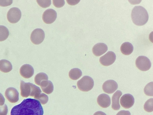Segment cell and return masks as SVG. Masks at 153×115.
<instances>
[{"instance_id":"cell-23","label":"cell","mask_w":153,"mask_h":115,"mask_svg":"<svg viewBox=\"0 0 153 115\" xmlns=\"http://www.w3.org/2000/svg\"><path fill=\"white\" fill-rule=\"evenodd\" d=\"M31 90L30 96L33 97L35 99L41 93L42 91L40 88L33 84L31 83Z\"/></svg>"},{"instance_id":"cell-12","label":"cell","mask_w":153,"mask_h":115,"mask_svg":"<svg viewBox=\"0 0 153 115\" xmlns=\"http://www.w3.org/2000/svg\"><path fill=\"white\" fill-rule=\"evenodd\" d=\"M34 70L33 67L29 64H25L22 65L20 69V75L23 78H28L33 75Z\"/></svg>"},{"instance_id":"cell-6","label":"cell","mask_w":153,"mask_h":115,"mask_svg":"<svg viewBox=\"0 0 153 115\" xmlns=\"http://www.w3.org/2000/svg\"><path fill=\"white\" fill-rule=\"evenodd\" d=\"M21 17V12L20 10L16 7L10 8L7 14L8 20L12 23H17L19 21Z\"/></svg>"},{"instance_id":"cell-27","label":"cell","mask_w":153,"mask_h":115,"mask_svg":"<svg viewBox=\"0 0 153 115\" xmlns=\"http://www.w3.org/2000/svg\"><path fill=\"white\" fill-rule=\"evenodd\" d=\"M39 5L43 8H46L49 7L51 4V0H36Z\"/></svg>"},{"instance_id":"cell-21","label":"cell","mask_w":153,"mask_h":115,"mask_svg":"<svg viewBox=\"0 0 153 115\" xmlns=\"http://www.w3.org/2000/svg\"><path fill=\"white\" fill-rule=\"evenodd\" d=\"M48 76L43 72H40L37 74L34 78V81L37 85L40 86L41 83L44 80H48Z\"/></svg>"},{"instance_id":"cell-3","label":"cell","mask_w":153,"mask_h":115,"mask_svg":"<svg viewBox=\"0 0 153 115\" xmlns=\"http://www.w3.org/2000/svg\"><path fill=\"white\" fill-rule=\"evenodd\" d=\"M77 85L80 90L87 92L93 88L94 86V81L90 77L85 76L77 81Z\"/></svg>"},{"instance_id":"cell-2","label":"cell","mask_w":153,"mask_h":115,"mask_svg":"<svg viewBox=\"0 0 153 115\" xmlns=\"http://www.w3.org/2000/svg\"><path fill=\"white\" fill-rule=\"evenodd\" d=\"M131 17L133 23L138 26L146 24L149 19V15L146 10L141 6L134 7L132 10Z\"/></svg>"},{"instance_id":"cell-20","label":"cell","mask_w":153,"mask_h":115,"mask_svg":"<svg viewBox=\"0 0 153 115\" xmlns=\"http://www.w3.org/2000/svg\"><path fill=\"white\" fill-rule=\"evenodd\" d=\"M82 73L80 69L77 68L71 69L69 72L70 78L73 80H76L82 75Z\"/></svg>"},{"instance_id":"cell-26","label":"cell","mask_w":153,"mask_h":115,"mask_svg":"<svg viewBox=\"0 0 153 115\" xmlns=\"http://www.w3.org/2000/svg\"><path fill=\"white\" fill-rule=\"evenodd\" d=\"M42 105L46 104L48 102V96L44 93H41L36 98Z\"/></svg>"},{"instance_id":"cell-25","label":"cell","mask_w":153,"mask_h":115,"mask_svg":"<svg viewBox=\"0 0 153 115\" xmlns=\"http://www.w3.org/2000/svg\"><path fill=\"white\" fill-rule=\"evenodd\" d=\"M153 82H149L145 86L144 91L146 95L149 96H153Z\"/></svg>"},{"instance_id":"cell-22","label":"cell","mask_w":153,"mask_h":115,"mask_svg":"<svg viewBox=\"0 0 153 115\" xmlns=\"http://www.w3.org/2000/svg\"><path fill=\"white\" fill-rule=\"evenodd\" d=\"M9 34V31L7 28L3 25H0V41L6 40Z\"/></svg>"},{"instance_id":"cell-19","label":"cell","mask_w":153,"mask_h":115,"mask_svg":"<svg viewBox=\"0 0 153 115\" xmlns=\"http://www.w3.org/2000/svg\"><path fill=\"white\" fill-rule=\"evenodd\" d=\"M12 69V66L9 61L4 59L0 60V71L7 73L11 71Z\"/></svg>"},{"instance_id":"cell-4","label":"cell","mask_w":153,"mask_h":115,"mask_svg":"<svg viewBox=\"0 0 153 115\" xmlns=\"http://www.w3.org/2000/svg\"><path fill=\"white\" fill-rule=\"evenodd\" d=\"M135 64L137 67L142 71L149 70L151 66V63L149 59L146 57L139 56L136 59Z\"/></svg>"},{"instance_id":"cell-28","label":"cell","mask_w":153,"mask_h":115,"mask_svg":"<svg viewBox=\"0 0 153 115\" xmlns=\"http://www.w3.org/2000/svg\"><path fill=\"white\" fill-rule=\"evenodd\" d=\"M53 5L56 7L60 8L63 6L65 4L64 0H53Z\"/></svg>"},{"instance_id":"cell-29","label":"cell","mask_w":153,"mask_h":115,"mask_svg":"<svg viewBox=\"0 0 153 115\" xmlns=\"http://www.w3.org/2000/svg\"><path fill=\"white\" fill-rule=\"evenodd\" d=\"M8 112V108L6 104L0 105V115H7Z\"/></svg>"},{"instance_id":"cell-33","label":"cell","mask_w":153,"mask_h":115,"mask_svg":"<svg viewBox=\"0 0 153 115\" xmlns=\"http://www.w3.org/2000/svg\"><path fill=\"white\" fill-rule=\"evenodd\" d=\"M5 102V99L1 93H0V105H3Z\"/></svg>"},{"instance_id":"cell-1","label":"cell","mask_w":153,"mask_h":115,"mask_svg":"<svg viewBox=\"0 0 153 115\" xmlns=\"http://www.w3.org/2000/svg\"><path fill=\"white\" fill-rule=\"evenodd\" d=\"M43 109L38 100L32 98L24 99L11 109L10 115H43Z\"/></svg>"},{"instance_id":"cell-8","label":"cell","mask_w":153,"mask_h":115,"mask_svg":"<svg viewBox=\"0 0 153 115\" xmlns=\"http://www.w3.org/2000/svg\"><path fill=\"white\" fill-rule=\"evenodd\" d=\"M57 16V13L54 10L49 9L45 10L43 13L42 19L45 23L50 24L56 20Z\"/></svg>"},{"instance_id":"cell-32","label":"cell","mask_w":153,"mask_h":115,"mask_svg":"<svg viewBox=\"0 0 153 115\" xmlns=\"http://www.w3.org/2000/svg\"><path fill=\"white\" fill-rule=\"evenodd\" d=\"M68 3L70 5H75L78 3L80 0H67Z\"/></svg>"},{"instance_id":"cell-10","label":"cell","mask_w":153,"mask_h":115,"mask_svg":"<svg viewBox=\"0 0 153 115\" xmlns=\"http://www.w3.org/2000/svg\"><path fill=\"white\" fill-rule=\"evenodd\" d=\"M118 88V84L114 80H109L105 81L102 86V89L105 93L111 94L115 92Z\"/></svg>"},{"instance_id":"cell-13","label":"cell","mask_w":153,"mask_h":115,"mask_svg":"<svg viewBox=\"0 0 153 115\" xmlns=\"http://www.w3.org/2000/svg\"><path fill=\"white\" fill-rule=\"evenodd\" d=\"M108 49V47L105 44L98 43L94 45L93 47L92 51L95 55L100 56L105 53Z\"/></svg>"},{"instance_id":"cell-15","label":"cell","mask_w":153,"mask_h":115,"mask_svg":"<svg viewBox=\"0 0 153 115\" xmlns=\"http://www.w3.org/2000/svg\"><path fill=\"white\" fill-rule=\"evenodd\" d=\"M31 83H25L21 81L20 84L21 95L23 97H27L30 96L31 90Z\"/></svg>"},{"instance_id":"cell-11","label":"cell","mask_w":153,"mask_h":115,"mask_svg":"<svg viewBox=\"0 0 153 115\" xmlns=\"http://www.w3.org/2000/svg\"><path fill=\"white\" fill-rule=\"evenodd\" d=\"M121 105L125 109L131 107L134 102V98L133 96L130 94L123 95L120 99Z\"/></svg>"},{"instance_id":"cell-31","label":"cell","mask_w":153,"mask_h":115,"mask_svg":"<svg viewBox=\"0 0 153 115\" xmlns=\"http://www.w3.org/2000/svg\"><path fill=\"white\" fill-rule=\"evenodd\" d=\"M130 112L128 111L122 110L119 111L116 115H131Z\"/></svg>"},{"instance_id":"cell-7","label":"cell","mask_w":153,"mask_h":115,"mask_svg":"<svg viewBox=\"0 0 153 115\" xmlns=\"http://www.w3.org/2000/svg\"><path fill=\"white\" fill-rule=\"evenodd\" d=\"M116 59V56L114 52L108 51L100 58L99 61L102 65L108 66L112 64Z\"/></svg>"},{"instance_id":"cell-9","label":"cell","mask_w":153,"mask_h":115,"mask_svg":"<svg viewBox=\"0 0 153 115\" xmlns=\"http://www.w3.org/2000/svg\"><path fill=\"white\" fill-rule=\"evenodd\" d=\"M5 96L8 101L12 103H16L19 99V92L13 87L7 88L5 93Z\"/></svg>"},{"instance_id":"cell-34","label":"cell","mask_w":153,"mask_h":115,"mask_svg":"<svg viewBox=\"0 0 153 115\" xmlns=\"http://www.w3.org/2000/svg\"><path fill=\"white\" fill-rule=\"evenodd\" d=\"M93 115H106V114L102 111H98L95 113Z\"/></svg>"},{"instance_id":"cell-16","label":"cell","mask_w":153,"mask_h":115,"mask_svg":"<svg viewBox=\"0 0 153 115\" xmlns=\"http://www.w3.org/2000/svg\"><path fill=\"white\" fill-rule=\"evenodd\" d=\"M122 95V92L119 90H117L113 95L112 98L111 107L113 110H117L120 109L119 99Z\"/></svg>"},{"instance_id":"cell-5","label":"cell","mask_w":153,"mask_h":115,"mask_svg":"<svg viewBox=\"0 0 153 115\" xmlns=\"http://www.w3.org/2000/svg\"><path fill=\"white\" fill-rule=\"evenodd\" d=\"M45 37V34L43 30L36 28L34 30L30 35V40L33 43L38 45L41 43Z\"/></svg>"},{"instance_id":"cell-14","label":"cell","mask_w":153,"mask_h":115,"mask_svg":"<svg viewBox=\"0 0 153 115\" xmlns=\"http://www.w3.org/2000/svg\"><path fill=\"white\" fill-rule=\"evenodd\" d=\"M98 104L103 108H106L111 104V100L109 96L106 94L100 95L97 99Z\"/></svg>"},{"instance_id":"cell-17","label":"cell","mask_w":153,"mask_h":115,"mask_svg":"<svg viewBox=\"0 0 153 115\" xmlns=\"http://www.w3.org/2000/svg\"><path fill=\"white\" fill-rule=\"evenodd\" d=\"M40 86L43 92L47 94L51 93L53 91V86L50 81H43L41 83Z\"/></svg>"},{"instance_id":"cell-30","label":"cell","mask_w":153,"mask_h":115,"mask_svg":"<svg viewBox=\"0 0 153 115\" xmlns=\"http://www.w3.org/2000/svg\"><path fill=\"white\" fill-rule=\"evenodd\" d=\"M12 0H0V6L5 7L10 5L12 3Z\"/></svg>"},{"instance_id":"cell-18","label":"cell","mask_w":153,"mask_h":115,"mask_svg":"<svg viewBox=\"0 0 153 115\" xmlns=\"http://www.w3.org/2000/svg\"><path fill=\"white\" fill-rule=\"evenodd\" d=\"M133 46L129 42H125L123 43L120 47L121 52L124 55H128L132 53L133 50Z\"/></svg>"},{"instance_id":"cell-24","label":"cell","mask_w":153,"mask_h":115,"mask_svg":"<svg viewBox=\"0 0 153 115\" xmlns=\"http://www.w3.org/2000/svg\"><path fill=\"white\" fill-rule=\"evenodd\" d=\"M144 108L148 112H151L153 111V99L151 98L147 100L145 103Z\"/></svg>"}]
</instances>
